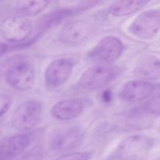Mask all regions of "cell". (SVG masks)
I'll list each match as a JSON object with an SVG mask.
<instances>
[{
	"label": "cell",
	"mask_w": 160,
	"mask_h": 160,
	"mask_svg": "<svg viewBox=\"0 0 160 160\" xmlns=\"http://www.w3.org/2000/svg\"><path fill=\"white\" fill-rule=\"evenodd\" d=\"M32 137L27 133L0 139V160H11L21 155L31 144Z\"/></svg>",
	"instance_id": "obj_10"
},
{
	"label": "cell",
	"mask_w": 160,
	"mask_h": 160,
	"mask_svg": "<svg viewBox=\"0 0 160 160\" xmlns=\"http://www.w3.org/2000/svg\"><path fill=\"white\" fill-rule=\"evenodd\" d=\"M50 4L46 0H25L19 1L16 3L15 10L17 15L23 17H33L43 12Z\"/></svg>",
	"instance_id": "obj_16"
},
{
	"label": "cell",
	"mask_w": 160,
	"mask_h": 160,
	"mask_svg": "<svg viewBox=\"0 0 160 160\" xmlns=\"http://www.w3.org/2000/svg\"><path fill=\"white\" fill-rule=\"evenodd\" d=\"M42 104L35 100L21 103L14 111L11 124L16 131L26 132L35 128L42 121Z\"/></svg>",
	"instance_id": "obj_3"
},
{
	"label": "cell",
	"mask_w": 160,
	"mask_h": 160,
	"mask_svg": "<svg viewBox=\"0 0 160 160\" xmlns=\"http://www.w3.org/2000/svg\"><path fill=\"white\" fill-rule=\"evenodd\" d=\"M148 3L146 0L133 1H116L108 7V12L116 17H122L131 15L141 10Z\"/></svg>",
	"instance_id": "obj_15"
},
{
	"label": "cell",
	"mask_w": 160,
	"mask_h": 160,
	"mask_svg": "<svg viewBox=\"0 0 160 160\" xmlns=\"http://www.w3.org/2000/svg\"><path fill=\"white\" fill-rule=\"evenodd\" d=\"M155 146V140L144 134H133L127 137L116 149L118 160H145Z\"/></svg>",
	"instance_id": "obj_1"
},
{
	"label": "cell",
	"mask_w": 160,
	"mask_h": 160,
	"mask_svg": "<svg viewBox=\"0 0 160 160\" xmlns=\"http://www.w3.org/2000/svg\"><path fill=\"white\" fill-rule=\"evenodd\" d=\"M35 68L31 62L19 60L11 64L5 73L6 83L13 89L20 92L28 91L35 82Z\"/></svg>",
	"instance_id": "obj_4"
},
{
	"label": "cell",
	"mask_w": 160,
	"mask_h": 160,
	"mask_svg": "<svg viewBox=\"0 0 160 160\" xmlns=\"http://www.w3.org/2000/svg\"><path fill=\"white\" fill-rule=\"evenodd\" d=\"M74 62L70 58H59L52 61L44 73L45 84L48 89L55 90L63 86L73 73Z\"/></svg>",
	"instance_id": "obj_7"
},
{
	"label": "cell",
	"mask_w": 160,
	"mask_h": 160,
	"mask_svg": "<svg viewBox=\"0 0 160 160\" xmlns=\"http://www.w3.org/2000/svg\"><path fill=\"white\" fill-rule=\"evenodd\" d=\"M123 51V44L119 38L106 36L89 52L88 57L98 64H108L119 59Z\"/></svg>",
	"instance_id": "obj_8"
},
{
	"label": "cell",
	"mask_w": 160,
	"mask_h": 160,
	"mask_svg": "<svg viewBox=\"0 0 160 160\" xmlns=\"http://www.w3.org/2000/svg\"><path fill=\"white\" fill-rule=\"evenodd\" d=\"M32 33V25L27 17L12 15L0 23V34L9 43L18 44L28 40Z\"/></svg>",
	"instance_id": "obj_5"
},
{
	"label": "cell",
	"mask_w": 160,
	"mask_h": 160,
	"mask_svg": "<svg viewBox=\"0 0 160 160\" xmlns=\"http://www.w3.org/2000/svg\"><path fill=\"white\" fill-rule=\"evenodd\" d=\"M120 72V69L114 66L95 64L83 72L79 79V84L85 90H98L112 82Z\"/></svg>",
	"instance_id": "obj_2"
},
{
	"label": "cell",
	"mask_w": 160,
	"mask_h": 160,
	"mask_svg": "<svg viewBox=\"0 0 160 160\" xmlns=\"http://www.w3.org/2000/svg\"><path fill=\"white\" fill-rule=\"evenodd\" d=\"M92 33V24L84 20L70 22L62 28L59 38L67 45H78L82 43Z\"/></svg>",
	"instance_id": "obj_12"
},
{
	"label": "cell",
	"mask_w": 160,
	"mask_h": 160,
	"mask_svg": "<svg viewBox=\"0 0 160 160\" xmlns=\"http://www.w3.org/2000/svg\"><path fill=\"white\" fill-rule=\"evenodd\" d=\"M84 136V131L78 127L59 128L50 138L49 146L56 152H67L79 148Z\"/></svg>",
	"instance_id": "obj_9"
},
{
	"label": "cell",
	"mask_w": 160,
	"mask_h": 160,
	"mask_svg": "<svg viewBox=\"0 0 160 160\" xmlns=\"http://www.w3.org/2000/svg\"><path fill=\"white\" fill-rule=\"evenodd\" d=\"M92 155L88 152H77L63 155L55 160H91Z\"/></svg>",
	"instance_id": "obj_17"
},
{
	"label": "cell",
	"mask_w": 160,
	"mask_h": 160,
	"mask_svg": "<svg viewBox=\"0 0 160 160\" xmlns=\"http://www.w3.org/2000/svg\"><path fill=\"white\" fill-rule=\"evenodd\" d=\"M7 50H8V45H5V44L0 43V56H2L3 54H5Z\"/></svg>",
	"instance_id": "obj_19"
},
{
	"label": "cell",
	"mask_w": 160,
	"mask_h": 160,
	"mask_svg": "<svg viewBox=\"0 0 160 160\" xmlns=\"http://www.w3.org/2000/svg\"><path fill=\"white\" fill-rule=\"evenodd\" d=\"M134 76L143 81H155L159 78V59L152 55L140 56L134 67Z\"/></svg>",
	"instance_id": "obj_14"
},
{
	"label": "cell",
	"mask_w": 160,
	"mask_h": 160,
	"mask_svg": "<svg viewBox=\"0 0 160 160\" xmlns=\"http://www.w3.org/2000/svg\"><path fill=\"white\" fill-rule=\"evenodd\" d=\"M160 28V11L150 9L143 11L133 20L128 31L132 35L141 39H152L159 33Z\"/></svg>",
	"instance_id": "obj_6"
},
{
	"label": "cell",
	"mask_w": 160,
	"mask_h": 160,
	"mask_svg": "<svg viewBox=\"0 0 160 160\" xmlns=\"http://www.w3.org/2000/svg\"><path fill=\"white\" fill-rule=\"evenodd\" d=\"M12 105V98L9 95L0 93V118L4 117Z\"/></svg>",
	"instance_id": "obj_18"
},
{
	"label": "cell",
	"mask_w": 160,
	"mask_h": 160,
	"mask_svg": "<svg viewBox=\"0 0 160 160\" xmlns=\"http://www.w3.org/2000/svg\"><path fill=\"white\" fill-rule=\"evenodd\" d=\"M155 90V85L151 82L143 80H134L128 81L123 86L119 96L125 102H139L151 97Z\"/></svg>",
	"instance_id": "obj_11"
},
{
	"label": "cell",
	"mask_w": 160,
	"mask_h": 160,
	"mask_svg": "<svg viewBox=\"0 0 160 160\" xmlns=\"http://www.w3.org/2000/svg\"><path fill=\"white\" fill-rule=\"evenodd\" d=\"M84 109V104L80 98H71L56 102L51 109V116L58 121H70L79 117Z\"/></svg>",
	"instance_id": "obj_13"
}]
</instances>
